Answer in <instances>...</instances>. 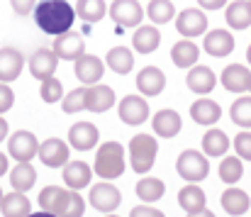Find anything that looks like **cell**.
<instances>
[{
	"mask_svg": "<svg viewBox=\"0 0 251 217\" xmlns=\"http://www.w3.org/2000/svg\"><path fill=\"white\" fill-rule=\"evenodd\" d=\"M76 20V10L71 2L66 0H39L34 5V22L42 32L59 37L64 32H69L74 27Z\"/></svg>",
	"mask_w": 251,
	"mask_h": 217,
	"instance_id": "6da1fadb",
	"label": "cell"
},
{
	"mask_svg": "<svg viewBox=\"0 0 251 217\" xmlns=\"http://www.w3.org/2000/svg\"><path fill=\"white\" fill-rule=\"evenodd\" d=\"M127 168V159H125V146L120 142H102L98 146V156L93 163V171L98 173V178L112 181L120 178Z\"/></svg>",
	"mask_w": 251,
	"mask_h": 217,
	"instance_id": "7a4b0ae2",
	"label": "cell"
},
{
	"mask_svg": "<svg viewBox=\"0 0 251 217\" xmlns=\"http://www.w3.org/2000/svg\"><path fill=\"white\" fill-rule=\"evenodd\" d=\"M159 154V142L151 135H137L129 139V163L134 173H149Z\"/></svg>",
	"mask_w": 251,
	"mask_h": 217,
	"instance_id": "3957f363",
	"label": "cell"
},
{
	"mask_svg": "<svg viewBox=\"0 0 251 217\" xmlns=\"http://www.w3.org/2000/svg\"><path fill=\"white\" fill-rule=\"evenodd\" d=\"M176 171H178V176L183 181L200 183L210 173V161L205 159V154H200L195 149H185V151H180V156L176 161Z\"/></svg>",
	"mask_w": 251,
	"mask_h": 217,
	"instance_id": "277c9868",
	"label": "cell"
},
{
	"mask_svg": "<svg viewBox=\"0 0 251 217\" xmlns=\"http://www.w3.org/2000/svg\"><path fill=\"white\" fill-rule=\"evenodd\" d=\"M88 200L90 205L98 210V213H115L122 203V193L110 183V181H102L98 186H90V193H88Z\"/></svg>",
	"mask_w": 251,
	"mask_h": 217,
	"instance_id": "5b68a950",
	"label": "cell"
},
{
	"mask_svg": "<svg viewBox=\"0 0 251 217\" xmlns=\"http://www.w3.org/2000/svg\"><path fill=\"white\" fill-rule=\"evenodd\" d=\"M115 103H117V98H115V90L110 85H105V83L85 85L83 110H88V112H107Z\"/></svg>",
	"mask_w": 251,
	"mask_h": 217,
	"instance_id": "8992f818",
	"label": "cell"
},
{
	"mask_svg": "<svg viewBox=\"0 0 251 217\" xmlns=\"http://www.w3.org/2000/svg\"><path fill=\"white\" fill-rule=\"evenodd\" d=\"M176 29H178V34L185 37V39L200 37V34L207 32V17H205V12L198 10V7H185V10H180L178 17H176Z\"/></svg>",
	"mask_w": 251,
	"mask_h": 217,
	"instance_id": "52a82bcc",
	"label": "cell"
},
{
	"mask_svg": "<svg viewBox=\"0 0 251 217\" xmlns=\"http://www.w3.org/2000/svg\"><path fill=\"white\" fill-rule=\"evenodd\" d=\"M117 115L125 125H142L149 120V103L144 95H125L117 105Z\"/></svg>",
	"mask_w": 251,
	"mask_h": 217,
	"instance_id": "ba28073f",
	"label": "cell"
},
{
	"mask_svg": "<svg viewBox=\"0 0 251 217\" xmlns=\"http://www.w3.org/2000/svg\"><path fill=\"white\" fill-rule=\"evenodd\" d=\"M51 52H54L59 59H64V61H76L78 56H83L85 54L83 34H78V32H74V29H69V32L59 34V37L54 39Z\"/></svg>",
	"mask_w": 251,
	"mask_h": 217,
	"instance_id": "9c48e42d",
	"label": "cell"
},
{
	"mask_svg": "<svg viewBox=\"0 0 251 217\" xmlns=\"http://www.w3.org/2000/svg\"><path fill=\"white\" fill-rule=\"evenodd\" d=\"M37 156H39V161H42L44 166H49V168H59V166H66V163H69L71 151H69V144H66L64 139L51 137V139H44V142L39 144Z\"/></svg>",
	"mask_w": 251,
	"mask_h": 217,
	"instance_id": "30bf717a",
	"label": "cell"
},
{
	"mask_svg": "<svg viewBox=\"0 0 251 217\" xmlns=\"http://www.w3.org/2000/svg\"><path fill=\"white\" fill-rule=\"evenodd\" d=\"M110 17L120 27H139L144 17V7L137 0H115L110 5Z\"/></svg>",
	"mask_w": 251,
	"mask_h": 217,
	"instance_id": "8fae6325",
	"label": "cell"
},
{
	"mask_svg": "<svg viewBox=\"0 0 251 217\" xmlns=\"http://www.w3.org/2000/svg\"><path fill=\"white\" fill-rule=\"evenodd\" d=\"M37 149H39V142L37 137L29 132V130H17L10 139H7V154L17 161H29L37 156Z\"/></svg>",
	"mask_w": 251,
	"mask_h": 217,
	"instance_id": "7c38bea8",
	"label": "cell"
},
{
	"mask_svg": "<svg viewBox=\"0 0 251 217\" xmlns=\"http://www.w3.org/2000/svg\"><path fill=\"white\" fill-rule=\"evenodd\" d=\"M234 37L229 29H212V32H205V39H202V47L210 56L215 59H225L234 52Z\"/></svg>",
	"mask_w": 251,
	"mask_h": 217,
	"instance_id": "4fadbf2b",
	"label": "cell"
},
{
	"mask_svg": "<svg viewBox=\"0 0 251 217\" xmlns=\"http://www.w3.org/2000/svg\"><path fill=\"white\" fill-rule=\"evenodd\" d=\"M69 198H71V190L59 188V186H47L39 190V210L61 217L69 205Z\"/></svg>",
	"mask_w": 251,
	"mask_h": 217,
	"instance_id": "5bb4252c",
	"label": "cell"
},
{
	"mask_svg": "<svg viewBox=\"0 0 251 217\" xmlns=\"http://www.w3.org/2000/svg\"><path fill=\"white\" fill-rule=\"evenodd\" d=\"M25 69V56L15 47H0V83L17 81Z\"/></svg>",
	"mask_w": 251,
	"mask_h": 217,
	"instance_id": "9a60e30c",
	"label": "cell"
},
{
	"mask_svg": "<svg viewBox=\"0 0 251 217\" xmlns=\"http://www.w3.org/2000/svg\"><path fill=\"white\" fill-rule=\"evenodd\" d=\"M74 73H76V78H78L83 85H93V83H98V81L102 78V73H105V61L98 59V56H93V54H83V56L76 59Z\"/></svg>",
	"mask_w": 251,
	"mask_h": 217,
	"instance_id": "2e32d148",
	"label": "cell"
},
{
	"mask_svg": "<svg viewBox=\"0 0 251 217\" xmlns=\"http://www.w3.org/2000/svg\"><path fill=\"white\" fill-rule=\"evenodd\" d=\"M137 88L144 98H154L166 88V73L156 66H144L137 73Z\"/></svg>",
	"mask_w": 251,
	"mask_h": 217,
	"instance_id": "e0dca14e",
	"label": "cell"
},
{
	"mask_svg": "<svg viewBox=\"0 0 251 217\" xmlns=\"http://www.w3.org/2000/svg\"><path fill=\"white\" fill-rule=\"evenodd\" d=\"M98 139H100V132L93 122H76L69 130V144L76 151H90L98 144Z\"/></svg>",
	"mask_w": 251,
	"mask_h": 217,
	"instance_id": "ac0fdd59",
	"label": "cell"
},
{
	"mask_svg": "<svg viewBox=\"0 0 251 217\" xmlns=\"http://www.w3.org/2000/svg\"><path fill=\"white\" fill-rule=\"evenodd\" d=\"M59 66V56L51 52V49H37L32 56H29V73L37 78V81H47L51 78L54 71Z\"/></svg>",
	"mask_w": 251,
	"mask_h": 217,
	"instance_id": "d6986e66",
	"label": "cell"
},
{
	"mask_svg": "<svg viewBox=\"0 0 251 217\" xmlns=\"http://www.w3.org/2000/svg\"><path fill=\"white\" fill-rule=\"evenodd\" d=\"M185 83H188V88H190L193 93L207 95V93L217 85V76H215V71H212L210 66L195 64V66H190V71L185 76Z\"/></svg>",
	"mask_w": 251,
	"mask_h": 217,
	"instance_id": "ffe728a7",
	"label": "cell"
},
{
	"mask_svg": "<svg viewBox=\"0 0 251 217\" xmlns=\"http://www.w3.org/2000/svg\"><path fill=\"white\" fill-rule=\"evenodd\" d=\"M220 81H222V85L229 93H247L251 85V71L249 66H244V64H229L222 71Z\"/></svg>",
	"mask_w": 251,
	"mask_h": 217,
	"instance_id": "44dd1931",
	"label": "cell"
},
{
	"mask_svg": "<svg viewBox=\"0 0 251 217\" xmlns=\"http://www.w3.org/2000/svg\"><path fill=\"white\" fill-rule=\"evenodd\" d=\"M159 44H161V32L156 29V25H139L134 29L132 47L137 54H151L159 49Z\"/></svg>",
	"mask_w": 251,
	"mask_h": 217,
	"instance_id": "7402d4cb",
	"label": "cell"
},
{
	"mask_svg": "<svg viewBox=\"0 0 251 217\" xmlns=\"http://www.w3.org/2000/svg\"><path fill=\"white\" fill-rule=\"evenodd\" d=\"M151 127H154V132H156V137H164V139H171V137H176L178 132H180V127H183V120H180V115L176 112V110H159L156 115H154V120H151Z\"/></svg>",
	"mask_w": 251,
	"mask_h": 217,
	"instance_id": "603a6c76",
	"label": "cell"
},
{
	"mask_svg": "<svg viewBox=\"0 0 251 217\" xmlns=\"http://www.w3.org/2000/svg\"><path fill=\"white\" fill-rule=\"evenodd\" d=\"M190 117H193V122L210 127L222 117V108H220V103H215L210 98H200L190 105Z\"/></svg>",
	"mask_w": 251,
	"mask_h": 217,
	"instance_id": "cb8c5ba5",
	"label": "cell"
},
{
	"mask_svg": "<svg viewBox=\"0 0 251 217\" xmlns=\"http://www.w3.org/2000/svg\"><path fill=\"white\" fill-rule=\"evenodd\" d=\"M222 208H225V213L232 217H242L244 213H249L251 208V198L247 195V190H242V188H234V186H229L225 193H222Z\"/></svg>",
	"mask_w": 251,
	"mask_h": 217,
	"instance_id": "d4e9b609",
	"label": "cell"
},
{
	"mask_svg": "<svg viewBox=\"0 0 251 217\" xmlns=\"http://www.w3.org/2000/svg\"><path fill=\"white\" fill-rule=\"evenodd\" d=\"M90 178H93V168L85 161H69L64 166V183L71 190H81L85 186H90Z\"/></svg>",
	"mask_w": 251,
	"mask_h": 217,
	"instance_id": "484cf974",
	"label": "cell"
},
{
	"mask_svg": "<svg viewBox=\"0 0 251 217\" xmlns=\"http://www.w3.org/2000/svg\"><path fill=\"white\" fill-rule=\"evenodd\" d=\"M200 59V49L195 42H188V39H180L171 47V61L178 66V69H190L195 66V61Z\"/></svg>",
	"mask_w": 251,
	"mask_h": 217,
	"instance_id": "4316f807",
	"label": "cell"
},
{
	"mask_svg": "<svg viewBox=\"0 0 251 217\" xmlns=\"http://www.w3.org/2000/svg\"><path fill=\"white\" fill-rule=\"evenodd\" d=\"M37 183V171L29 161H17V166L10 171V186L12 190H20V193H27L29 188H34Z\"/></svg>",
	"mask_w": 251,
	"mask_h": 217,
	"instance_id": "83f0119b",
	"label": "cell"
},
{
	"mask_svg": "<svg viewBox=\"0 0 251 217\" xmlns=\"http://www.w3.org/2000/svg\"><path fill=\"white\" fill-rule=\"evenodd\" d=\"M0 210H2V217H27L32 213V203L25 193L12 190L10 195H2Z\"/></svg>",
	"mask_w": 251,
	"mask_h": 217,
	"instance_id": "f1b7e54d",
	"label": "cell"
},
{
	"mask_svg": "<svg viewBox=\"0 0 251 217\" xmlns=\"http://www.w3.org/2000/svg\"><path fill=\"white\" fill-rule=\"evenodd\" d=\"M134 193H137V198H139L142 203H149V205H151V203H156V200L164 198V193H166V183H164L161 178L147 176V178H139V181H137Z\"/></svg>",
	"mask_w": 251,
	"mask_h": 217,
	"instance_id": "f546056e",
	"label": "cell"
},
{
	"mask_svg": "<svg viewBox=\"0 0 251 217\" xmlns=\"http://www.w3.org/2000/svg\"><path fill=\"white\" fill-rule=\"evenodd\" d=\"M105 66H110L120 76H127L134 69V52L127 49V47H112L107 52V56H105Z\"/></svg>",
	"mask_w": 251,
	"mask_h": 217,
	"instance_id": "4dcf8cb0",
	"label": "cell"
},
{
	"mask_svg": "<svg viewBox=\"0 0 251 217\" xmlns=\"http://www.w3.org/2000/svg\"><path fill=\"white\" fill-rule=\"evenodd\" d=\"M225 20L232 29H247L251 25V5L249 0H234L225 10Z\"/></svg>",
	"mask_w": 251,
	"mask_h": 217,
	"instance_id": "1f68e13d",
	"label": "cell"
},
{
	"mask_svg": "<svg viewBox=\"0 0 251 217\" xmlns=\"http://www.w3.org/2000/svg\"><path fill=\"white\" fill-rule=\"evenodd\" d=\"M207 203L205 198V190L198 186V183H188L185 188L178 190V205L185 210V213H195V210H202Z\"/></svg>",
	"mask_w": 251,
	"mask_h": 217,
	"instance_id": "d6a6232c",
	"label": "cell"
},
{
	"mask_svg": "<svg viewBox=\"0 0 251 217\" xmlns=\"http://www.w3.org/2000/svg\"><path fill=\"white\" fill-rule=\"evenodd\" d=\"M227 149H229V137L222 130H215L212 127V130L205 132V137H202V151H205V156L217 159V156H225Z\"/></svg>",
	"mask_w": 251,
	"mask_h": 217,
	"instance_id": "836d02e7",
	"label": "cell"
},
{
	"mask_svg": "<svg viewBox=\"0 0 251 217\" xmlns=\"http://www.w3.org/2000/svg\"><path fill=\"white\" fill-rule=\"evenodd\" d=\"M74 10H76V15H78L83 22L95 25V22H100V20L105 17L107 5H105V0H78Z\"/></svg>",
	"mask_w": 251,
	"mask_h": 217,
	"instance_id": "e575fe53",
	"label": "cell"
},
{
	"mask_svg": "<svg viewBox=\"0 0 251 217\" xmlns=\"http://www.w3.org/2000/svg\"><path fill=\"white\" fill-rule=\"evenodd\" d=\"M242 176H244V161L239 156H225L220 163V178L227 186H234L237 181H242Z\"/></svg>",
	"mask_w": 251,
	"mask_h": 217,
	"instance_id": "d590c367",
	"label": "cell"
},
{
	"mask_svg": "<svg viewBox=\"0 0 251 217\" xmlns=\"http://www.w3.org/2000/svg\"><path fill=\"white\" fill-rule=\"evenodd\" d=\"M229 117L234 125L244 127V130H251V95H242L232 103L229 108Z\"/></svg>",
	"mask_w": 251,
	"mask_h": 217,
	"instance_id": "8d00e7d4",
	"label": "cell"
},
{
	"mask_svg": "<svg viewBox=\"0 0 251 217\" xmlns=\"http://www.w3.org/2000/svg\"><path fill=\"white\" fill-rule=\"evenodd\" d=\"M147 15H149L151 22L166 25V22H171V20L176 17V7H173L171 0H151L149 7H147Z\"/></svg>",
	"mask_w": 251,
	"mask_h": 217,
	"instance_id": "74e56055",
	"label": "cell"
},
{
	"mask_svg": "<svg viewBox=\"0 0 251 217\" xmlns=\"http://www.w3.org/2000/svg\"><path fill=\"white\" fill-rule=\"evenodd\" d=\"M39 93H42V100L44 103H59V100H64V85H61V81L59 78H47V81H42V85H39Z\"/></svg>",
	"mask_w": 251,
	"mask_h": 217,
	"instance_id": "f35d334b",
	"label": "cell"
},
{
	"mask_svg": "<svg viewBox=\"0 0 251 217\" xmlns=\"http://www.w3.org/2000/svg\"><path fill=\"white\" fill-rule=\"evenodd\" d=\"M83 88H76V90H71L69 95H64V100H61V110L66 112V115H74V112H81L83 110Z\"/></svg>",
	"mask_w": 251,
	"mask_h": 217,
	"instance_id": "ab89813d",
	"label": "cell"
},
{
	"mask_svg": "<svg viewBox=\"0 0 251 217\" xmlns=\"http://www.w3.org/2000/svg\"><path fill=\"white\" fill-rule=\"evenodd\" d=\"M234 151L242 161H251V132H239L234 137Z\"/></svg>",
	"mask_w": 251,
	"mask_h": 217,
	"instance_id": "60d3db41",
	"label": "cell"
},
{
	"mask_svg": "<svg viewBox=\"0 0 251 217\" xmlns=\"http://www.w3.org/2000/svg\"><path fill=\"white\" fill-rule=\"evenodd\" d=\"M83 213H85V200L81 198L78 190H71L69 205H66V210H64L61 217H83Z\"/></svg>",
	"mask_w": 251,
	"mask_h": 217,
	"instance_id": "b9f144b4",
	"label": "cell"
},
{
	"mask_svg": "<svg viewBox=\"0 0 251 217\" xmlns=\"http://www.w3.org/2000/svg\"><path fill=\"white\" fill-rule=\"evenodd\" d=\"M12 105H15V93H12V88H10L7 83H0V115L7 112Z\"/></svg>",
	"mask_w": 251,
	"mask_h": 217,
	"instance_id": "7bdbcfd3",
	"label": "cell"
},
{
	"mask_svg": "<svg viewBox=\"0 0 251 217\" xmlns=\"http://www.w3.org/2000/svg\"><path fill=\"white\" fill-rule=\"evenodd\" d=\"M10 5H12V10H15V15H20V17H25V15H29V12H34V5H37V0H10Z\"/></svg>",
	"mask_w": 251,
	"mask_h": 217,
	"instance_id": "ee69618b",
	"label": "cell"
},
{
	"mask_svg": "<svg viewBox=\"0 0 251 217\" xmlns=\"http://www.w3.org/2000/svg\"><path fill=\"white\" fill-rule=\"evenodd\" d=\"M129 217H166V215H164L161 210L151 208L149 203H144V205H137V208H132Z\"/></svg>",
	"mask_w": 251,
	"mask_h": 217,
	"instance_id": "f6af8a7d",
	"label": "cell"
},
{
	"mask_svg": "<svg viewBox=\"0 0 251 217\" xmlns=\"http://www.w3.org/2000/svg\"><path fill=\"white\" fill-rule=\"evenodd\" d=\"M229 0H198V5L202 7V10H220V7H225Z\"/></svg>",
	"mask_w": 251,
	"mask_h": 217,
	"instance_id": "bcb514c9",
	"label": "cell"
},
{
	"mask_svg": "<svg viewBox=\"0 0 251 217\" xmlns=\"http://www.w3.org/2000/svg\"><path fill=\"white\" fill-rule=\"evenodd\" d=\"M188 217H215V213H210L207 208H202V210H195V213H188Z\"/></svg>",
	"mask_w": 251,
	"mask_h": 217,
	"instance_id": "7dc6e473",
	"label": "cell"
},
{
	"mask_svg": "<svg viewBox=\"0 0 251 217\" xmlns=\"http://www.w3.org/2000/svg\"><path fill=\"white\" fill-rule=\"evenodd\" d=\"M7 166H10V163H7V156L0 151V176H5V173H7Z\"/></svg>",
	"mask_w": 251,
	"mask_h": 217,
	"instance_id": "c3c4849f",
	"label": "cell"
},
{
	"mask_svg": "<svg viewBox=\"0 0 251 217\" xmlns=\"http://www.w3.org/2000/svg\"><path fill=\"white\" fill-rule=\"evenodd\" d=\"M5 137H7V120L0 117V142H2Z\"/></svg>",
	"mask_w": 251,
	"mask_h": 217,
	"instance_id": "681fc988",
	"label": "cell"
},
{
	"mask_svg": "<svg viewBox=\"0 0 251 217\" xmlns=\"http://www.w3.org/2000/svg\"><path fill=\"white\" fill-rule=\"evenodd\" d=\"M27 217H56V215H51V213H44V210H39V213H29Z\"/></svg>",
	"mask_w": 251,
	"mask_h": 217,
	"instance_id": "f907efd6",
	"label": "cell"
},
{
	"mask_svg": "<svg viewBox=\"0 0 251 217\" xmlns=\"http://www.w3.org/2000/svg\"><path fill=\"white\" fill-rule=\"evenodd\" d=\"M247 61H249V66H251V44H249V49H247Z\"/></svg>",
	"mask_w": 251,
	"mask_h": 217,
	"instance_id": "816d5d0a",
	"label": "cell"
},
{
	"mask_svg": "<svg viewBox=\"0 0 251 217\" xmlns=\"http://www.w3.org/2000/svg\"><path fill=\"white\" fill-rule=\"evenodd\" d=\"M107 217H117V215H112V213H107Z\"/></svg>",
	"mask_w": 251,
	"mask_h": 217,
	"instance_id": "f5cc1de1",
	"label": "cell"
},
{
	"mask_svg": "<svg viewBox=\"0 0 251 217\" xmlns=\"http://www.w3.org/2000/svg\"><path fill=\"white\" fill-rule=\"evenodd\" d=\"M0 200H2V190H0Z\"/></svg>",
	"mask_w": 251,
	"mask_h": 217,
	"instance_id": "db71d44e",
	"label": "cell"
},
{
	"mask_svg": "<svg viewBox=\"0 0 251 217\" xmlns=\"http://www.w3.org/2000/svg\"><path fill=\"white\" fill-rule=\"evenodd\" d=\"M249 90H251V85H249Z\"/></svg>",
	"mask_w": 251,
	"mask_h": 217,
	"instance_id": "11a10c76",
	"label": "cell"
},
{
	"mask_svg": "<svg viewBox=\"0 0 251 217\" xmlns=\"http://www.w3.org/2000/svg\"><path fill=\"white\" fill-rule=\"evenodd\" d=\"M249 5H251V0H249Z\"/></svg>",
	"mask_w": 251,
	"mask_h": 217,
	"instance_id": "9f6ffc18",
	"label": "cell"
}]
</instances>
